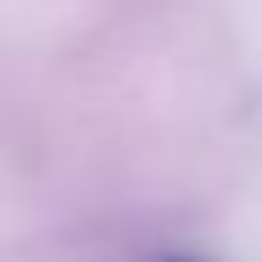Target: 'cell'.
I'll use <instances>...</instances> for the list:
<instances>
[{"label":"cell","mask_w":262,"mask_h":262,"mask_svg":"<svg viewBox=\"0 0 262 262\" xmlns=\"http://www.w3.org/2000/svg\"><path fill=\"white\" fill-rule=\"evenodd\" d=\"M157 262H207V257H190V251H173V257H157Z\"/></svg>","instance_id":"6da1fadb"}]
</instances>
